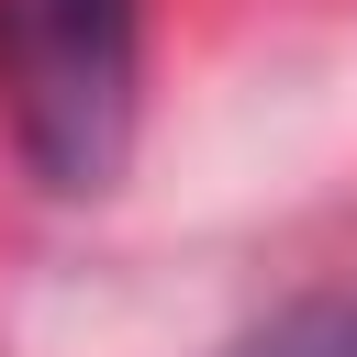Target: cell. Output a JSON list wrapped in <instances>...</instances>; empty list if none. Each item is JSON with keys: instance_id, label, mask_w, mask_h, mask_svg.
Listing matches in <instances>:
<instances>
[{"instance_id": "obj_1", "label": "cell", "mask_w": 357, "mask_h": 357, "mask_svg": "<svg viewBox=\"0 0 357 357\" xmlns=\"http://www.w3.org/2000/svg\"><path fill=\"white\" fill-rule=\"evenodd\" d=\"M145 0H0V100L45 190L89 201L134 156Z\"/></svg>"}, {"instance_id": "obj_2", "label": "cell", "mask_w": 357, "mask_h": 357, "mask_svg": "<svg viewBox=\"0 0 357 357\" xmlns=\"http://www.w3.org/2000/svg\"><path fill=\"white\" fill-rule=\"evenodd\" d=\"M223 357H357V290H312V301L268 312L257 335H234Z\"/></svg>"}]
</instances>
